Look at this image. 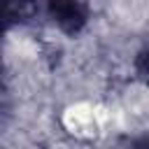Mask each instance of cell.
I'll use <instances>...</instances> for the list:
<instances>
[{"label": "cell", "mask_w": 149, "mask_h": 149, "mask_svg": "<svg viewBox=\"0 0 149 149\" xmlns=\"http://www.w3.org/2000/svg\"><path fill=\"white\" fill-rule=\"evenodd\" d=\"M51 21L68 35H77L88 21V0H47Z\"/></svg>", "instance_id": "obj_1"}, {"label": "cell", "mask_w": 149, "mask_h": 149, "mask_svg": "<svg viewBox=\"0 0 149 149\" xmlns=\"http://www.w3.org/2000/svg\"><path fill=\"white\" fill-rule=\"evenodd\" d=\"M37 14V0H2L5 26L26 23Z\"/></svg>", "instance_id": "obj_2"}, {"label": "cell", "mask_w": 149, "mask_h": 149, "mask_svg": "<svg viewBox=\"0 0 149 149\" xmlns=\"http://www.w3.org/2000/svg\"><path fill=\"white\" fill-rule=\"evenodd\" d=\"M135 70H137V74H140L142 79L149 81V47L137 54V58H135Z\"/></svg>", "instance_id": "obj_3"}]
</instances>
